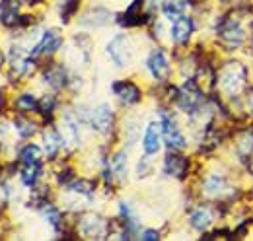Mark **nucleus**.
<instances>
[{
	"mask_svg": "<svg viewBox=\"0 0 253 241\" xmlns=\"http://www.w3.org/2000/svg\"><path fill=\"white\" fill-rule=\"evenodd\" d=\"M246 78H248V72L240 62H228L226 66H222L220 74H218V86L224 93L234 97L244 90Z\"/></svg>",
	"mask_w": 253,
	"mask_h": 241,
	"instance_id": "nucleus-1",
	"label": "nucleus"
},
{
	"mask_svg": "<svg viewBox=\"0 0 253 241\" xmlns=\"http://www.w3.org/2000/svg\"><path fill=\"white\" fill-rule=\"evenodd\" d=\"M218 37L226 49H238V47H242V43L246 39V31L238 18L234 20L232 16H226L218 24Z\"/></svg>",
	"mask_w": 253,
	"mask_h": 241,
	"instance_id": "nucleus-2",
	"label": "nucleus"
},
{
	"mask_svg": "<svg viewBox=\"0 0 253 241\" xmlns=\"http://www.w3.org/2000/svg\"><path fill=\"white\" fill-rule=\"evenodd\" d=\"M107 55L111 57V60L117 66H126L132 59V55H134V45H132L130 37L123 35V33L115 35L107 45Z\"/></svg>",
	"mask_w": 253,
	"mask_h": 241,
	"instance_id": "nucleus-3",
	"label": "nucleus"
},
{
	"mask_svg": "<svg viewBox=\"0 0 253 241\" xmlns=\"http://www.w3.org/2000/svg\"><path fill=\"white\" fill-rule=\"evenodd\" d=\"M160 128H162V136H164V142L171 148V150H181L187 146L185 142V136L181 134L179 126L175 124V120L171 119L169 115L162 113V122H160Z\"/></svg>",
	"mask_w": 253,
	"mask_h": 241,
	"instance_id": "nucleus-4",
	"label": "nucleus"
},
{
	"mask_svg": "<svg viewBox=\"0 0 253 241\" xmlns=\"http://www.w3.org/2000/svg\"><path fill=\"white\" fill-rule=\"evenodd\" d=\"M177 103L183 111H187L189 115H195L199 109H201V103H203V93L197 88V84L191 80L187 82L181 90L177 91Z\"/></svg>",
	"mask_w": 253,
	"mask_h": 241,
	"instance_id": "nucleus-5",
	"label": "nucleus"
},
{
	"mask_svg": "<svg viewBox=\"0 0 253 241\" xmlns=\"http://www.w3.org/2000/svg\"><path fill=\"white\" fill-rule=\"evenodd\" d=\"M78 228H80V232L84 236L95 238V240H101L109 232L107 222L101 216H95V214H82L80 216V222H78Z\"/></svg>",
	"mask_w": 253,
	"mask_h": 241,
	"instance_id": "nucleus-6",
	"label": "nucleus"
},
{
	"mask_svg": "<svg viewBox=\"0 0 253 241\" xmlns=\"http://www.w3.org/2000/svg\"><path fill=\"white\" fill-rule=\"evenodd\" d=\"M189 169V160L179 156V154H168L166 156V161H164V171L171 177H177V179H183L185 173Z\"/></svg>",
	"mask_w": 253,
	"mask_h": 241,
	"instance_id": "nucleus-7",
	"label": "nucleus"
},
{
	"mask_svg": "<svg viewBox=\"0 0 253 241\" xmlns=\"http://www.w3.org/2000/svg\"><path fill=\"white\" fill-rule=\"evenodd\" d=\"M63 45V37H61V33L59 31H47L45 35H43V39L35 45V49L32 51L33 57H39V55H53L59 47Z\"/></svg>",
	"mask_w": 253,
	"mask_h": 241,
	"instance_id": "nucleus-8",
	"label": "nucleus"
},
{
	"mask_svg": "<svg viewBox=\"0 0 253 241\" xmlns=\"http://www.w3.org/2000/svg\"><path fill=\"white\" fill-rule=\"evenodd\" d=\"M146 64H148V70L152 72V76H154L156 80H166V78H168V74H169V64H168L166 55H164L160 49L150 53Z\"/></svg>",
	"mask_w": 253,
	"mask_h": 241,
	"instance_id": "nucleus-9",
	"label": "nucleus"
},
{
	"mask_svg": "<svg viewBox=\"0 0 253 241\" xmlns=\"http://www.w3.org/2000/svg\"><path fill=\"white\" fill-rule=\"evenodd\" d=\"M113 91H115V95L126 103V105H134V103H138L140 101V90H138V86H134L132 82H115L113 84Z\"/></svg>",
	"mask_w": 253,
	"mask_h": 241,
	"instance_id": "nucleus-10",
	"label": "nucleus"
},
{
	"mask_svg": "<svg viewBox=\"0 0 253 241\" xmlns=\"http://www.w3.org/2000/svg\"><path fill=\"white\" fill-rule=\"evenodd\" d=\"M193 30H195L193 20H191V18H185V16H181V18H177V20L173 22V26H171V39H173L175 43L183 45V43L189 41Z\"/></svg>",
	"mask_w": 253,
	"mask_h": 241,
	"instance_id": "nucleus-11",
	"label": "nucleus"
},
{
	"mask_svg": "<svg viewBox=\"0 0 253 241\" xmlns=\"http://www.w3.org/2000/svg\"><path fill=\"white\" fill-rule=\"evenodd\" d=\"M92 126L97 132H109L111 126H113V113L107 105H99L97 109H94L92 113Z\"/></svg>",
	"mask_w": 253,
	"mask_h": 241,
	"instance_id": "nucleus-12",
	"label": "nucleus"
},
{
	"mask_svg": "<svg viewBox=\"0 0 253 241\" xmlns=\"http://www.w3.org/2000/svg\"><path fill=\"white\" fill-rule=\"evenodd\" d=\"M236 152L242 161H248L253 154V128H246L236 138Z\"/></svg>",
	"mask_w": 253,
	"mask_h": 241,
	"instance_id": "nucleus-13",
	"label": "nucleus"
},
{
	"mask_svg": "<svg viewBox=\"0 0 253 241\" xmlns=\"http://www.w3.org/2000/svg\"><path fill=\"white\" fill-rule=\"evenodd\" d=\"M142 8H144V2H142V0H134V2L130 4V8L121 16L119 22H121L123 26H140V24L144 22V18H142Z\"/></svg>",
	"mask_w": 253,
	"mask_h": 241,
	"instance_id": "nucleus-14",
	"label": "nucleus"
},
{
	"mask_svg": "<svg viewBox=\"0 0 253 241\" xmlns=\"http://www.w3.org/2000/svg\"><path fill=\"white\" fill-rule=\"evenodd\" d=\"M154 2H158V0H154ZM162 2V10H164V14L169 18V20H177V18H181L183 16V12L187 10V0H160Z\"/></svg>",
	"mask_w": 253,
	"mask_h": 241,
	"instance_id": "nucleus-15",
	"label": "nucleus"
},
{
	"mask_svg": "<svg viewBox=\"0 0 253 241\" xmlns=\"http://www.w3.org/2000/svg\"><path fill=\"white\" fill-rule=\"evenodd\" d=\"M189 222L195 230H207V228L212 226V222H214V214H212L211 208H199V210H195L193 214H191Z\"/></svg>",
	"mask_w": 253,
	"mask_h": 241,
	"instance_id": "nucleus-16",
	"label": "nucleus"
},
{
	"mask_svg": "<svg viewBox=\"0 0 253 241\" xmlns=\"http://www.w3.org/2000/svg\"><path fill=\"white\" fill-rule=\"evenodd\" d=\"M109 18H111L109 12H105L101 8H95V10H90L88 14L82 16L80 24L82 26H90V28H101V26H105L109 22Z\"/></svg>",
	"mask_w": 253,
	"mask_h": 241,
	"instance_id": "nucleus-17",
	"label": "nucleus"
},
{
	"mask_svg": "<svg viewBox=\"0 0 253 241\" xmlns=\"http://www.w3.org/2000/svg\"><path fill=\"white\" fill-rule=\"evenodd\" d=\"M160 134H162L160 124H156V122L148 124L146 134H144V152H146V154H156V152H158V148H160Z\"/></svg>",
	"mask_w": 253,
	"mask_h": 241,
	"instance_id": "nucleus-18",
	"label": "nucleus"
},
{
	"mask_svg": "<svg viewBox=\"0 0 253 241\" xmlns=\"http://www.w3.org/2000/svg\"><path fill=\"white\" fill-rule=\"evenodd\" d=\"M203 189H205V195H209V197H220L228 189V183L222 175H211V177H207Z\"/></svg>",
	"mask_w": 253,
	"mask_h": 241,
	"instance_id": "nucleus-19",
	"label": "nucleus"
},
{
	"mask_svg": "<svg viewBox=\"0 0 253 241\" xmlns=\"http://www.w3.org/2000/svg\"><path fill=\"white\" fill-rule=\"evenodd\" d=\"M45 80H47V84H51L55 88H63L66 84V72L63 66H51L45 72Z\"/></svg>",
	"mask_w": 253,
	"mask_h": 241,
	"instance_id": "nucleus-20",
	"label": "nucleus"
},
{
	"mask_svg": "<svg viewBox=\"0 0 253 241\" xmlns=\"http://www.w3.org/2000/svg\"><path fill=\"white\" fill-rule=\"evenodd\" d=\"M39 173H41L39 161H35V163H24V171H22V181H24V185L33 187V185L37 183V179H39Z\"/></svg>",
	"mask_w": 253,
	"mask_h": 241,
	"instance_id": "nucleus-21",
	"label": "nucleus"
},
{
	"mask_svg": "<svg viewBox=\"0 0 253 241\" xmlns=\"http://www.w3.org/2000/svg\"><path fill=\"white\" fill-rule=\"evenodd\" d=\"M63 124H64V128H66V136H68V140L70 142H76L78 140V134H80V130H78V120H76V117L68 111V113H64V117H63Z\"/></svg>",
	"mask_w": 253,
	"mask_h": 241,
	"instance_id": "nucleus-22",
	"label": "nucleus"
},
{
	"mask_svg": "<svg viewBox=\"0 0 253 241\" xmlns=\"http://www.w3.org/2000/svg\"><path fill=\"white\" fill-rule=\"evenodd\" d=\"M61 144H63V140H61L57 130H47L45 132V148H47L49 156H55L59 152V148H61Z\"/></svg>",
	"mask_w": 253,
	"mask_h": 241,
	"instance_id": "nucleus-23",
	"label": "nucleus"
},
{
	"mask_svg": "<svg viewBox=\"0 0 253 241\" xmlns=\"http://www.w3.org/2000/svg\"><path fill=\"white\" fill-rule=\"evenodd\" d=\"M68 191L70 193H76V195H90L94 191V183L86 179H74L68 185Z\"/></svg>",
	"mask_w": 253,
	"mask_h": 241,
	"instance_id": "nucleus-24",
	"label": "nucleus"
},
{
	"mask_svg": "<svg viewBox=\"0 0 253 241\" xmlns=\"http://www.w3.org/2000/svg\"><path fill=\"white\" fill-rule=\"evenodd\" d=\"M39 158H41V150H39L35 144L26 146V148L22 150V154H20L22 163H35V161H39Z\"/></svg>",
	"mask_w": 253,
	"mask_h": 241,
	"instance_id": "nucleus-25",
	"label": "nucleus"
},
{
	"mask_svg": "<svg viewBox=\"0 0 253 241\" xmlns=\"http://www.w3.org/2000/svg\"><path fill=\"white\" fill-rule=\"evenodd\" d=\"M16 130H18L20 136L28 138V136H32L33 132H35V124L30 119H26V117H18L16 119Z\"/></svg>",
	"mask_w": 253,
	"mask_h": 241,
	"instance_id": "nucleus-26",
	"label": "nucleus"
},
{
	"mask_svg": "<svg viewBox=\"0 0 253 241\" xmlns=\"http://www.w3.org/2000/svg\"><path fill=\"white\" fill-rule=\"evenodd\" d=\"M55 105H57L55 97H53V95H45V97H41V101L37 103V111H39L41 115H51L53 109H55Z\"/></svg>",
	"mask_w": 253,
	"mask_h": 241,
	"instance_id": "nucleus-27",
	"label": "nucleus"
},
{
	"mask_svg": "<svg viewBox=\"0 0 253 241\" xmlns=\"http://www.w3.org/2000/svg\"><path fill=\"white\" fill-rule=\"evenodd\" d=\"M125 154L123 152H119V154H115L113 156V160H111V169L115 171V173H119V175H123L125 173Z\"/></svg>",
	"mask_w": 253,
	"mask_h": 241,
	"instance_id": "nucleus-28",
	"label": "nucleus"
},
{
	"mask_svg": "<svg viewBox=\"0 0 253 241\" xmlns=\"http://www.w3.org/2000/svg\"><path fill=\"white\" fill-rule=\"evenodd\" d=\"M18 107H20V109L30 111V109H35V107H37V101H35V97H33V95L26 93V95H22V97L18 99Z\"/></svg>",
	"mask_w": 253,
	"mask_h": 241,
	"instance_id": "nucleus-29",
	"label": "nucleus"
},
{
	"mask_svg": "<svg viewBox=\"0 0 253 241\" xmlns=\"http://www.w3.org/2000/svg\"><path fill=\"white\" fill-rule=\"evenodd\" d=\"M78 2H80V0H68V2H66V10L63 8V22H68V18L72 16V12H76Z\"/></svg>",
	"mask_w": 253,
	"mask_h": 241,
	"instance_id": "nucleus-30",
	"label": "nucleus"
},
{
	"mask_svg": "<svg viewBox=\"0 0 253 241\" xmlns=\"http://www.w3.org/2000/svg\"><path fill=\"white\" fill-rule=\"evenodd\" d=\"M142 240H146V241L158 240V232H154V230H146V232L142 234Z\"/></svg>",
	"mask_w": 253,
	"mask_h": 241,
	"instance_id": "nucleus-31",
	"label": "nucleus"
},
{
	"mask_svg": "<svg viewBox=\"0 0 253 241\" xmlns=\"http://www.w3.org/2000/svg\"><path fill=\"white\" fill-rule=\"evenodd\" d=\"M248 107L253 111V90L250 91V95H248Z\"/></svg>",
	"mask_w": 253,
	"mask_h": 241,
	"instance_id": "nucleus-32",
	"label": "nucleus"
},
{
	"mask_svg": "<svg viewBox=\"0 0 253 241\" xmlns=\"http://www.w3.org/2000/svg\"><path fill=\"white\" fill-rule=\"evenodd\" d=\"M222 2H226V4H240V2H246V0H222Z\"/></svg>",
	"mask_w": 253,
	"mask_h": 241,
	"instance_id": "nucleus-33",
	"label": "nucleus"
},
{
	"mask_svg": "<svg viewBox=\"0 0 253 241\" xmlns=\"http://www.w3.org/2000/svg\"><path fill=\"white\" fill-rule=\"evenodd\" d=\"M252 171H253V161H252Z\"/></svg>",
	"mask_w": 253,
	"mask_h": 241,
	"instance_id": "nucleus-34",
	"label": "nucleus"
}]
</instances>
